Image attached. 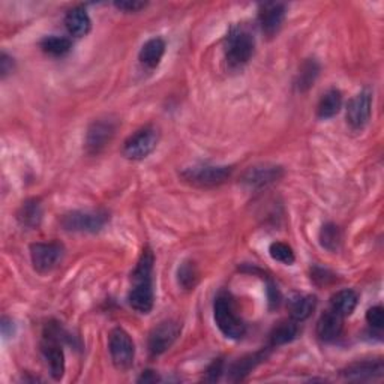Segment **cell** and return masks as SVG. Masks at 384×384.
Returning <instances> with one entry per match:
<instances>
[{"instance_id": "1", "label": "cell", "mask_w": 384, "mask_h": 384, "mask_svg": "<svg viewBox=\"0 0 384 384\" xmlns=\"http://www.w3.org/2000/svg\"><path fill=\"white\" fill-rule=\"evenodd\" d=\"M153 254L146 249L141 254L136 270L132 272V281L134 287L128 294L129 306L137 311L138 314H149L153 309L155 293H153Z\"/></svg>"}, {"instance_id": "2", "label": "cell", "mask_w": 384, "mask_h": 384, "mask_svg": "<svg viewBox=\"0 0 384 384\" xmlns=\"http://www.w3.org/2000/svg\"><path fill=\"white\" fill-rule=\"evenodd\" d=\"M256 52V38L246 28L237 26L225 40V59L233 68L246 65Z\"/></svg>"}, {"instance_id": "3", "label": "cell", "mask_w": 384, "mask_h": 384, "mask_svg": "<svg viewBox=\"0 0 384 384\" xmlns=\"http://www.w3.org/2000/svg\"><path fill=\"white\" fill-rule=\"evenodd\" d=\"M213 318L221 333L230 340H240L246 333L244 320L236 314L230 296L220 294L213 304Z\"/></svg>"}, {"instance_id": "4", "label": "cell", "mask_w": 384, "mask_h": 384, "mask_svg": "<svg viewBox=\"0 0 384 384\" xmlns=\"http://www.w3.org/2000/svg\"><path fill=\"white\" fill-rule=\"evenodd\" d=\"M110 221V215L102 209L72 210L60 218L64 230L72 233H98Z\"/></svg>"}, {"instance_id": "5", "label": "cell", "mask_w": 384, "mask_h": 384, "mask_svg": "<svg viewBox=\"0 0 384 384\" xmlns=\"http://www.w3.org/2000/svg\"><path fill=\"white\" fill-rule=\"evenodd\" d=\"M233 167L227 165H194L182 172L186 184L198 188H213L225 184L232 177Z\"/></svg>"}, {"instance_id": "6", "label": "cell", "mask_w": 384, "mask_h": 384, "mask_svg": "<svg viewBox=\"0 0 384 384\" xmlns=\"http://www.w3.org/2000/svg\"><path fill=\"white\" fill-rule=\"evenodd\" d=\"M160 141V132L155 126H144L134 132L124 143V156L131 161H143L156 149Z\"/></svg>"}, {"instance_id": "7", "label": "cell", "mask_w": 384, "mask_h": 384, "mask_svg": "<svg viewBox=\"0 0 384 384\" xmlns=\"http://www.w3.org/2000/svg\"><path fill=\"white\" fill-rule=\"evenodd\" d=\"M108 350H110L113 365L119 371H126L134 364L136 345L125 329L116 328L110 332V335H108Z\"/></svg>"}, {"instance_id": "8", "label": "cell", "mask_w": 384, "mask_h": 384, "mask_svg": "<svg viewBox=\"0 0 384 384\" xmlns=\"http://www.w3.org/2000/svg\"><path fill=\"white\" fill-rule=\"evenodd\" d=\"M65 248L59 242H38L30 245V260L33 269L41 273H50L54 270L60 261L64 260Z\"/></svg>"}, {"instance_id": "9", "label": "cell", "mask_w": 384, "mask_h": 384, "mask_svg": "<svg viewBox=\"0 0 384 384\" xmlns=\"http://www.w3.org/2000/svg\"><path fill=\"white\" fill-rule=\"evenodd\" d=\"M182 332V326L174 320H165L155 326L149 335V352L152 356H161L170 350Z\"/></svg>"}, {"instance_id": "10", "label": "cell", "mask_w": 384, "mask_h": 384, "mask_svg": "<svg viewBox=\"0 0 384 384\" xmlns=\"http://www.w3.org/2000/svg\"><path fill=\"white\" fill-rule=\"evenodd\" d=\"M372 113V95L369 90H362L347 104L345 119L353 131H362L371 119Z\"/></svg>"}, {"instance_id": "11", "label": "cell", "mask_w": 384, "mask_h": 384, "mask_svg": "<svg viewBox=\"0 0 384 384\" xmlns=\"http://www.w3.org/2000/svg\"><path fill=\"white\" fill-rule=\"evenodd\" d=\"M117 122L110 117L98 119L89 126L86 136V149L90 155L101 153L116 134Z\"/></svg>"}, {"instance_id": "12", "label": "cell", "mask_w": 384, "mask_h": 384, "mask_svg": "<svg viewBox=\"0 0 384 384\" xmlns=\"http://www.w3.org/2000/svg\"><path fill=\"white\" fill-rule=\"evenodd\" d=\"M41 350L48 365V369H50L52 377L56 381H60L65 374V353L62 345L59 344L57 338L52 332H48V335L44 336Z\"/></svg>"}, {"instance_id": "13", "label": "cell", "mask_w": 384, "mask_h": 384, "mask_svg": "<svg viewBox=\"0 0 384 384\" xmlns=\"http://www.w3.org/2000/svg\"><path fill=\"white\" fill-rule=\"evenodd\" d=\"M282 176H284L282 167L272 164H260L248 168L242 176V184H245L249 188H263L278 182Z\"/></svg>"}, {"instance_id": "14", "label": "cell", "mask_w": 384, "mask_h": 384, "mask_svg": "<svg viewBox=\"0 0 384 384\" xmlns=\"http://www.w3.org/2000/svg\"><path fill=\"white\" fill-rule=\"evenodd\" d=\"M285 20V5L284 4H263L258 9V23L261 32L272 38L282 28Z\"/></svg>"}, {"instance_id": "15", "label": "cell", "mask_w": 384, "mask_h": 384, "mask_svg": "<svg viewBox=\"0 0 384 384\" xmlns=\"http://www.w3.org/2000/svg\"><path fill=\"white\" fill-rule=\"evenodd\" d=\"M384 374L383 360H364L354 362L341 371V376L348 381H371L381 378Z\"/></svg>"}, {"instance_id": "16", "label": "cell", "mask_w": 384, "mask_h": 384, "mask_svg": "<svg viewBox=\"0 0 384 384\" xmlns=\"http://www.w3.org/2000/svg\"><path fill=\"white\" fill-rule=\"evenodd\" d=\"M344 329V317L332 309L323 312L317 321V336L323 342H333L341 336Z\"/></svg>"}, {"instance_id": "17", "label": "cell", "mask_w": 384, "mask_h": 384, "mask_svg": "<svg viewBox=\"0 0 384 384\" xmlns=\"http://www.w3.org/2000/svg\"><path fill=\"white\" fill-rule=\"evenodd\" d=\"M65 26L71 36H74V38H83V36H86L90 32L92 20L86 9L77 6L72 8L66 14Z\"/></svg>"}, {"instance_id": "18", "label": "cell", "mask_w": 384, "mask_h": 384, "mask_svg": "<svg viewBox=\"0 0 384 384\" xmlns=\"http://www.w3.org/2000/svg\"><path fill=\"white\" fill-rule=\"evenodd\" d=\"M317 308V297L312 294H297L288 302V312L294 321H305Z\"/></svg>"}, {"instance_id": "19", "label": "cell", "mask_w": 384, "mask_h": 384, "mask_svg": "<svg viewBox=\"0 0 384 384\" xmlns=\"http://www.w3.org/2000/svg\"><path fill=\"white\" fill-rule=\"evenodd\" d=\"M165 41L162 38H152L148 42H144L138 53L140 62L150 69L156 68L165 54Z\"/></svg>"}, {"instance_id": "20", "label": "cell", "mask_w": 384, "mask_h": 384, "mask_svg": "<svg viewBox=\"0 0 384 384\" xmlns=\"http://www.w3.org/2000/svg\"><path fill=\"white\" fill-rule=\"evenodd\" d=\"M359 302V296L354 290H350V288H347V290H340L336 292L332 297H330V309L338 312L341 317H350Z\"/></svg>"}, {"instance_id": "21", "label": "cell", "mask_w": 384, "mask_h": 384, "mask_svg": "<svg viewBox=\"0 0 384 384\" xmlns=\"http://www.w3.org/2000/svg\"><path fill=\"white\" fill-rule=\"evenodd\" d=\"M342 107V93L341 90L338 89H329L326 93H324L321 98H320V102H318V107H317V116L320 119H332L335 117L336 114L340 113Z\"/></svg>"}, {"instance_id": "22", "label": "cell", "mask_w": 384, "mask_h": 384, "mask_svg": "<svg viewBox=\"0 0 384 384\" xmlns=\"http://www.w3.org/2000/svg\"><path fill=\"white\" fill-rule=\"evenodd\" d=\"M18 222L26 228H38L42 221V206L40 200L32 198L24 201L17 213Z\"/></svg>"}, {"instance_id": "23", "label": "cell", "mask_w": 384, "mask_h": 384, "mask_svg": "<svg viewBox=\"0 0 384 384\" xmlns=\"http://www.w3.org/2000/svg\"><path fill=\"white\" fill-rule=\"evenodd\" d=\"M297 335H299L297 321H294V320L281 321L278 326L273 328V330L270 333V344L273 347L285 345L288 342L294 341L297 338Z\"/></svg>"}, {"instance_id": "24", "label": "cell", "mask_w": 384, "mask_h": 384, "mask_svg": "<svg viewBox=\"0 0 384 384\" xmlns=\"http://www.w3.org/2000/svg\"><path fill=\"white\" fill-rule=\"evenodd\" d=\"M264 359H266V353L264 352L249 354V356L239 359L237 362L232 366V371H230L232 378L230 380L232 381H242L252 369H254L260 362H263Z\"/></svg>"}, {"instance_id": "25", "label": "cell", "mask_w": 384, "mask_h": 384, "mask_svg": "<svg viewBox=\"0 0 384 384\" xmlns=\"http://www.w3.org/2000/svg\"><path fill=\"white\" fill-rule=\"evenodd\" d=\"M40 47L45 54L62 57L71 52L72 42L69 38H66V36L50 35V36H45V38L40 42Z\"/></svg>"}, {"instance_id": "26", "label": "cell", "mask_w": 384, "mask_h": 384, "mask_svg": "<svg viewBox=\"0 0 384 384\" xmlns=\"http://www.w3.org/2000/svg\"><path fill=\"white\" fill-rule=\"evenodd\" d=\"M318 239H320V245L324 249H328L330 252H336L341 248V244H342L341 228L333 222L324 224L320 230Z\"/></svg>"}, {"instance_id": "27", "label": "cell", "mask_w": 384, "mask_h": 384, "mask_svg": "<svg viewBox=\"0 0 384 384\" xmlns=\"http://www.w3.org/2000/svg\"><path fill=\"white\" fill-rule=\"evenodd\" d=\"M200 280L197 264L191 260L184 261L177 269V282L184 290H194Z\"/></svg>"}, {"instance_id": "28", "label": "cell", "mask_w": 384, "mask_h": 384, "mask_svg": "<svg viewBox=\"0 0 384 384\" xmlns=\"http://www.w3.org/2000/svg\"><path fill=\"white\" fill-rule=\"evenodd\" d=\"M318 72H320V66L316 60H306V62L300 66V71H299L297 81H296L297 89L300 92H306L308 89H311L312 86H314V83L318 77Z\"/></svg>"}, {"instance_id": "29", "label": "cell", "mask_w": 384, "mask_h": 384, "mask_svg": "<svg viewBox=\"0 0 384 384\" xmlns=\"http://www.w3.org/2000/svg\"><path fill=\"white\" fill-rule=\"evenodd\" d=\"M269 254L275 261L282 263L285 264V266H292V264L296 261L293 248L284 242H273L269 246Z\"/></svg>"}, {"instance_id": "30", "label": "cell", "mask_w": 384, "mask_h": 384, "mask_svg": "<svg viewBox=\"0 0 384 384\" xmlns=\"http://www.w3.org/2000/svg\"><path fill=\"white\" fill-rule=\"evenodd\" d=\"M366 323L371 328L374 329H383V323H384V309L383 306L377 305L372 306L366 311Z\"/></svg>"}, {"instance_id": "31", "label": "cell", "mask_w": 384, "mask_h": 384, "mask_svg": "<svg viewBox=\"0 0 384 384\" xmlns=\"http://www.w3.org/2000/svg\"><path fill=\"white\" fill-rule=\"evenodd\" d=\"M222 372H224L222 359H216L210 364V366L206 369V374H204L203 380L208 381V383H215V381H218L221 378Z\"/></svg>"}, {"instance_id": "32", "label": "cell", "mask_w": 384, "mask_h": 384, "mask_svg": "<svg viewBox=\"0 0 384 384\" xmlns=\"http://www.w3.org/2000/svg\"><path fill=\"white\" fill-rule=\"evenodd\" d=\"M148 6L146 2H137V0H125V2H114V8L119 11H124L126 14H134V12H140Z\"/></svg>"}, {"instance_id": "33", "label": "cell", "mask_w": 384, "mask_h": 384, "mask_svg": "<svg viewBox=\"0 0 384 384\" xmlns=\"http://www.w3.org/2000/svg\"><path fill=\"white\" fill-rule=\"evenodd\" d=\"M12 69H14V59L6 53H2V56H0V76H2V78H6Z\"/></svg>"}, {"instance_id": "34", "label": "cell", "mask_w": 384, "mask_h": 384, "mask_svg": "<svg viewBox=\"0 0 384 384\" xmlns=\"http://www.w3.org/2000/svg\"><path fill=\"white\" fill-rule=\"evenodd\" d=\"M137 381L138 383H156V381H160V377L155 371H144Z\"/></svg>"}, {"instance_id": "35", "label": "cell", "mask_w": 384, "mask_h": 384, "mask_svg": "<svg viewBox=\"0 0 384 384\" xmlns=\"http://www.w3.org/2000/svg\"><path fill=\"white\" fill-rule=\"evenodd\" d=\"M2 333L4 336H6V338H9V336H12V333H14V323L6 317L2 318Z\"/></svg>"}]
</instances>
